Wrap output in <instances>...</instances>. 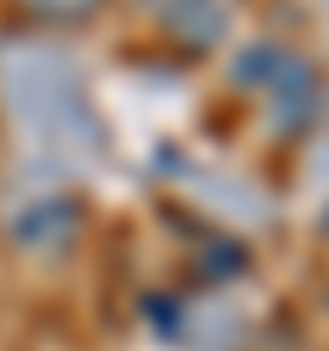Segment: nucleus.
I'll use <instances>...</instances> for the list:
<instances>
[{
	"label": "nucleus",
	"mask_w": 329,
	"mask_h": 351,
	"mask_svg": "<svg viewBox=\"0 0 329 351\" xmlns=\"http://www.w3.org/2000/svg\"><path fill=\"white\" fill-rule=\"evenodd\" d=\"M263 93H269V110H274V121L291 132V126H307V115H313V99H318V82H313V71H307V66L285 60Z\"/></svg>",
	"instance_id": "f257e3e1"
},
{
	"label": "nucleus",
	"mask_w": 329,
	"mask_h": 351,
	"mask_svg": "<svg viewBox=\"0 0 329 351\" xmlns=\"http://www.w3.org/2000/svg\"><path fill=\"white\" fill-rule=\"evenodd\" d=\"M170 27H175L186 44L208 49V44L225 33V5H219V0H175V11H170Z\"/></svg>",
	"instance_id": "f03ea898"
},
{
	"label": "nucleus",
	"mask_w": 329,
	"mask_h": 351,
	"mask_svg": "<svg viewBox=\"0 0 329 351\" xmlns=\"http://www.w3.org/2000/svg\"><path fill=\"white\" fill-rule=\"evenodd\" d=\"M16 236L33 241V247H60V241L77 236V208H71V203H44V208H33V214L16 225Z\"/></svg>",
	"instance_id": "7ed1b4c3"
},
{
	"label": "nucleus",
	"mask_w": 329,
	"mask_h": 351,
	"mask_svg": "<svg viewBox=\"0 0 329 351\" xmlns=\"http://www.w3.org/2000/svg\"><path fill=\"white\" fill-rule=\"evenodd\" d=\"M280 66H285V55H280L274 44H258V49H247V55L236 60V77H241V82H252V88H269Z\"/></svg>",
	"instance_id": "20e7f679"
},
{
	"label": "nucleus",
	"mask_w": 329,
	"mask_h": 351,
	"mask_svg": "<svg viewBox=\"0 0 329 351\" xmlns=\"http://www.w3.org/2000/svg\"><path fill=\"white\" fill-rule=\"evenodd\" d=\"M33 11H44V16H82V11H93V0H27Z\"/></svg>",
	"instance_id": "39448f33"
},
{
	"label": "nucleus",
	"mask_w": 329,
	"mask_h": 351,
	"mask_svg": "<svg viewBox=\"0 0 329 351\" xmlns=\"http://www.w3.org/2000/svg\"><path fill=\"white\" fill-rule=\"evenodd\" d=\"M324 236H329V214H324Z\"/></svg>",
	"instance_id": "423d86ee"
}]
</instances>
